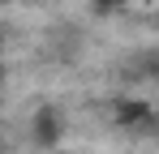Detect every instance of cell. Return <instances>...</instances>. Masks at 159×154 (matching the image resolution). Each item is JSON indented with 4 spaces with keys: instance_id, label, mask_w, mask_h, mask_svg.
<instances>
[{
    "instance_id": "cell-1",
    "label": "cell",
    "mask_w": 159,
    "mask_h": 154,
    "mask_svg": "<svg viewBox=\"0 0 159 154\" xmlns=\"http://www.w3.org/2000/svg\"><path fill=\"white\" fill-rule=\"evenodd\" d=\"M60 137H65V116H60V111L43 107V111L30 116V141H34L39 150H52Z\"/></svg>"
},
{
    "instance_id": "cell-2",
    "label": "cell",
    "mask_w": 159,
    "mask_h": 154,
    "mask_svg": "<svg viewBox=\"0 0 159 154\" xmlns=\"http://www.w3.org/2000/svg\"><path fill=\"white\" fill-rule=\"evenodd\" d=\"M151 116H155V111H151V107H146L142 99H125L120 107H116V124H125V128L151 124Z\"/></svg>"
},
{
    "instance_id": "cell-3",
    "label": "cell",
    "mask_w": 159,
    "mask_h": 154,
    "mask_svg": "<svg viewBox=\"0 0 159 154\" xmlns=\"http://www.w3.org/2000/svg\"><path fill=\"white\" fill-rule=\"evenodd\" d=\"M90 4H95V9H99V13H107V9H116V4H112V0H90Z\"/></svg>"
},
{
    "instance_id": "cell-4",
    "label": "cell",
    "mask_w": 159,
    "mask_h": 154,
    "mask_svg": "<svg viewBox=\"0 0 159 154\" xmlns=\"http://www.w3.org/2000/svg\"><path fill=\"white\" fill-rule=\"evenodd\" d=\"M112 4H116V9H120V4H129V0H112Z\"/></svg>"
}]
</instances>
